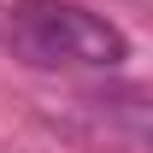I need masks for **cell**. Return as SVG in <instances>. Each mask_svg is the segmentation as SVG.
I'll return each instance as SVG.
<instances>
[{
    "label": "cell",
    "mask_w": 153,
    "mask_h": 153,
    "mask_svg": "<svg viewBox=\"0 0 153 153\" xmlns=\"http://www.w3.org/2000/svg\"><path fill=\"white\" fill-rule=\"evenodd\" d=\"M6 47L36 71H59V65H106L112 71L130 59L124 30L71 0H18L6 18Z\"/></svg>",
    "instance_id": "1"
}]
</instances>
